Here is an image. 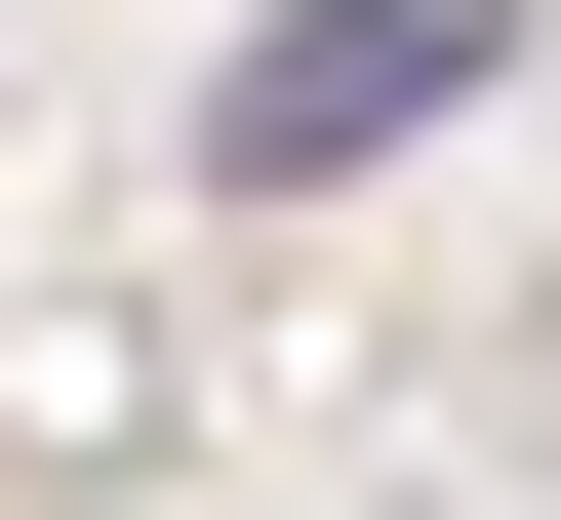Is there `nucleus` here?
I'll return each instance as SVG.
<instances>
[{
  "mask_svg": "<svg viewBox=\"0 0 561 520\" xmlns=\"http://www.w3.org/2000/svg\"><path fill=\"white\" fill-rule=\"evenodd\" d=\"M481 81H522V0H280V41H201V161L321 200V161H401V120H481Z\"/></svg>",
  "mask_w": 561,
  "mask_h": 520,
  "instance_id": "1",
  "label": "nucleus"
}]
</instances>
